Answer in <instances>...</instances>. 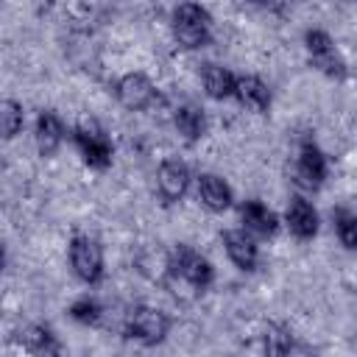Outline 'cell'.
<instances>
[{
	"label": "cell",
	"instance_id": "6da1fadb",
	"mask_svg": "<svg viewBox=\"0 0 357 357\" xmlns=\"http://www.w3.org/2000/svg\"><path fill=\"white\" fill-rule=\"evenodd\" d=\"M165 276H167V287L176 293V287H187L192 293H201L212 284L215 279V268L212 262L198 254L195 248L190 245H176L170 259H167V268H165Z\"/></svg>",
	"mask_w": 357,
	"mask_h": 357
},
{
	"label": "cell",
	"instance_id": "7a4b0ae2",
	"mask_svg": "<svg viewBox=\"0 0 357 357\" xmlns=\"http://www.w3.org/2000/svg\"><path fill=\"white\" fill-rule=\"evenodd\" d=\"M170 25H173L176 42L187 50H198L212 42V17L198 3H178Z\"/></svg>",
	"mask_w": 357,
	"mask_h": 357
},
{
	"label": "cell",
	"instance_id": "3957f363",
	"mask_svg": "<svg viewBox=\"0 0 357 357\" xmlns=\"http://www.w3.org/2000/svg\"><path fill=\"white\" fill-rule=\"evenodd\" d=\"M304 50H307L310 64H312L318 73H324L326 78L343 81V78L349 75V67H346L340 50L335 47V42H332V36H329L326 31H321V28L307 31V33H304Z\"/></svg>",
	"mask_w": 357,
	"mask_h": 357
},
{
	"label": "cell",
	"instance_id": "277c9868",
	"mask_svg": "<svg viewBox=\"0 0 357 357\" xmlns=\"http://www.w3.org/2000/svg\"><path fill=\"white\" fill-rule=\"evenodd\" d=\"M123 332L134 340H139L142 346H156L167 337L170 332V318L156 310V307H148V304H137L126 312V326Z\"/></svg>",
	"mask_w": 357,
	"mask_h": 357
},
{
	"label": "cell",
	"instance_id": "5b68a950",
	"mask_svg": "<svg viewBox=\"0 0 357 357\" xmlns=\"http://www.w3.org/2000/svg\"><path fill=\"white\" fill-rule=\"evenodd\" d=\"M73 139H75V148L81 153V159L95 167V170H106L112 165V142L106 137V131L100 128L98 120L92 117H84L75 128H73Z\"/></svg>",
	"mask_w": 357,
	"mask_h": 357
},
{
	"label": "cell",
	"instance_id": "8992f818",
	"mask_svg": "<svg viewBox=\"0 0 357 357\" xmlns=\"http://www.w3.org/2000/svg\"><path fill=\"white\" fill-rule=\"evenodd\" d=\"M70 268L84 284H98L103 279V248L86 234L70 240Z\"/></svg>",
	"mask_w": 357,
	"mask_h": 357
},
{
	"label": "cell",
	"instance_id": "52a82bcc",
	"mask_svg": "<svg viewBox=\"0 0 357 357\" xmlns=\"http://www.w3.org/2000/svg\"><path fill=\"white\" fill-rule=\"evenodd\" d=\"M114 95H117L120 106L128 109V112H145L159 100V92H156L153 81L145 73H126L117 81Z\"/></svg>",
	"mask_w": 357,
	"mask_h": 357
},
{
	"label": "cell",
	"instance_id": "ba28073f",
	"mask_svg": "<svg viewBox=\"0 0 357 357\" xmlns=\"http://www.w3.org/2000/svg\"><path fill=\"white\" fill-rule=\"evenodd\" d=\"M326 170L329 167L324 151L312 139H304L296 156V184H301L304 190H318L326 178Z\"/></svg>",
	"mask_w": 357,
	"mask_h": 357
},
{
	"label": "cell",
	"instance_id": "9c48e42d",
	"mask_svg": "<svg viewBox=\"0 0 357 357\" xmlns=\"http://www.w3.org/2000/svg\"><path fill=\"white\" fill-rule=\"evenodd\" d=\"M156 184H159V195L165 198V204H176L178 198H184L187 187H190V167L187 162H181L178 156H170L159 165L156 170Z\"/></svg>",
	"mask_w": 357,
	"mask_h": 357
},
{
	"label": "cell",
	"instance_id": "30bf717a",
	"mask_svg": "<svg viewBox=\"0 0 357 357\" xmlns=\"http://www.w3.org/2000/svg\"><path fill=\"white\" fill-rule=\"evenodd\" d=\"M223 248L240 271H254L259 262V245L248 229H226L223 231Z\"/></svg>",
	"mask_w": 357,
	"mask_h": 357
},
{
	"label": "cell",
	"instance_id": "8fae6325",
	"mask_svg": "<svg viewBox=\"0 0 357 357\" xmlns=\"http://www.w3.org/2000/svg\"><path fill=\"white\" fill-rule=\"evenodd\" d=\"M284 220H287V229L293 237L298 240H312L318 234V212L315 206L301 198V195H293L287 209H284Z\"/></svg>",
	"mask_w": 357,
	"mask_h": 357
},
{
	"label": "cell",
	"instance_id": "7c38bea8",
	"mask_svg": "<svg viewBox=\"0 0 357 357\" xmlns=\"http://www.w3.org/2000/svg\"><path fill=\"white\" fill-rule=\"evenodd\" d=\"M240 220H243V229H248L257 237H273L279 231V218L257 198L240 204Z\"/></svg>",
	"mask_w": 357,
	"mask_h": 357
},
{
	"label": "cell",
	"instance_id": "4fadbf2b",
	"mask_svg": "<svg viewBox=\"0 0 357 357\" xmlns=\"http://www.w3.org/2000/svg\"><path fill=\"white\" fill-rule=\"evenodd\" d=\"M198 198L209 212H226L234 201L231 187L215 173H201L198 176Z\"/></svg>",
	"mask_w": 357,
	"mask_h": 357
},
{
	"label": "cell",
	"instance_id": "5bb4252c",
	"mask_svg": "<svg viewBox=\"0 0 357 357\" xmlns=\"http://www.w3.org/2000/svg\"><path fill=\"white\" fill-rule=\"evenodd\" d=\"M33 137H36V148L42 156H53L64 139V123L59 114L53 112H42L36 117V128H33Z\"/></svg>",
	"mask_w": 357,
	"mask_h": 357
},
{
	"label": "cell",
	"instance_id": "9a60e30c",
	"mask_svg": "<svg viewBox=\"0 0 357 357\" xmlns=\"http://www.w3.org/2000/svg\"><path fill=\"white\" fill-rule=\"evenodd\" d=\"M201 78H204V89L212 100H226V98H234V92H237V75L220 64H204Z\"/></svg>",
	"mask_w": 357,
	"mask_h": 357
},
{
	"label": "cell",
	"instance_id": "2e32d148",
	"mask_svg": "<svg viewBox=\"0 0 357 357\" xmlns=\"http://www.w3.org/2000/svg\"><path fill=\"white\" fill-rule=\"evenodd\" d=\"M234 98L243 106L254 109V112H268L271 109V89L257 75H237V92H234Z\"/></svg>",
	"mask_w": 357,
	"mask_h": 357
},
{
	"label": "cell",
	"instance_id": "e0dca14e",
	"mask_svg": "<svg viewBox=\"0 0 357 357\" xmlns=\"http://www.w3.org/2000/svg\"><path fill=\"white\" fill-rule=\"evenodd\" d=\"M173 123H176L178 134H181L187 142L201 139V137H204V131H206L204 109H201V106H195V103H181V106H176V112H173Z\"/></svg>",
	"mask_w": 357,
	"mask_h": 357
},
{
	"label": "cell",
	"instance_id": "ac0fdd59",
	"mask_svg": "<svg viewBox=\"0 0 357 357\" xmlns=\"http://www.w3.org/2000/svg\"><path fill=\"white\" fill-rule=\"evenodd\" d=\"M20 343L25 351L31 354H59L61 346L56 340V335L50 332V326H42V324H33L28 326L22 335H20Z\"/></svg>",
	"mask_w": 357,
	"mask_h": 357
},
{
	"label": "cell",
	"instance_id": "d6986e66",
	"mask_svg": "<svg viewBox=\"0 0 357 357\" xmlns=\"http://www.w3.org/2000/svg\"><path fill=\"white\" fill-rule=\"evenodd\" d=\"M332 220H335L337 240H340L349 251H357V212L337 206V209L332 212Z\"/></svg>",
	"mask_w": 357,
	"mask_h": 357
},
{
	"label": "cell",
	"instance_id": "ffe728a7",
	"mask_svg": "<svg viewBox=\"0 0 357 357\" xmlns=\"http://www.w3.org/2000/svg\"><path fill=\"white\" fill-rule=\"evenodd\" d=\"M70 318H73V321H78V324L95 326V324L103 318V307H100L95 298L84 296V298H78V301H73V304H70Z\"/></svg>",
	"mask_w": 357,
	"mask_h": 357
},
{
	"label": "cell",
	"instance_id": "44dd1931",
	"mask_svg": "<svg viewBox=\"0 0 357 357\" xmlns=\"http://www.w3.org/2000/svg\"><path fill=\"white\" fill-rule=\"evenodd\" d=\"M0 117H3V137L6 139H14L22 131V106L17 100L6 98L3 106H0Z\"/></svg>",
	"mask_w": 357,
	"mask_h": 357
},
{
	"label": "cell",
	"instance_id": "7402d4cb",
	"mask_svg": "<svg viewBox=\"0 0 357 357\" xmlns=\"http://www.w3.org/2000/svg\"><path fill=\"white\" fill-rule=\"evenodd\" d=\"M265 351L268 354H287L293 351V335L279 326V324H268L265 329Z\"/></svg>",
	"mask_w": 357,
	"mask_h": 357
},
{
	"label": "cell",
	"instance_id": "603a6c76",
	"mask_svg": "<svg viewBox=\"0 0 357 357\" xmlns=\"http://www.w3.org/2000/svg\"><path fill=\"white\" fill-rule=\"evenodd\" d=\"M254 6H262V8H268V11H279L282 6H284V0H251Z\"/></svg>",
	"mask_w": 357,
	"mask_h": 357
}]
</instances>
